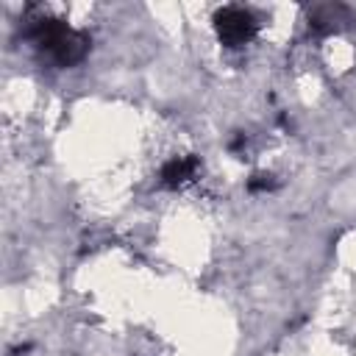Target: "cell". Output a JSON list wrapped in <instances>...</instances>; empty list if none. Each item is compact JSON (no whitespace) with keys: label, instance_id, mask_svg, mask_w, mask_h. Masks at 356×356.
<instances>
[{"label":"cell","instance_id":"2","mask_svg":"<svg viewBox=\"0 0 356 356\" xmlns=\"http://www.w3.org/2000/svg\"><path fill=\"white\" fill-rule=\"evenodd\" d=\"M214 25H217L220 39L225 44H231V47L248 44L256 36V19H253V14L245 11V8H239V6H225L222 11H217Z\"/></svg>","mask_w":356,"mask_h":356},{"label":"cell","instance_id":"3","mask_svg":"<svg viewBox=\"0 0 356 356\" xmlns=\"http://www.w3.org/2000/svg\"><path fill=\"white\" fill-rule=\"evenodd\" d=\"M197 172V161L195 159H186V156H178V159H170L161 170V184L164 186H181L186 181H192Z\"/></svg>","mask_w":356,"mask_h":356},{"label":"cell","instance_id":"4","mask_svg":"<svg viewBox=\"0 0 356 356\" xmlns=\"http://www.w3.org/2000/svg\"><path fill=\"white\" fill-rule=\"evenodd\" d=\"M270 186H273L270 175H256V178L250 181V189H270Z\"/></svg>","mask_w":356,"mask_h":356},{"label":"cell","instance_id":"1","mask_svg":"<svg viewBox=\"0 0 356 356\" xmlns=\"http://www.w3.org/2000/svg\"><path fill=\"white\" fill-rule=\"evenodd\" d=\"M31 36H33V42H36L42 50H47V53L53 56V61L61 64V67L81 61L83 53H86V44H89L86 36L75 33L72 28H67V25L58 22V19H36Z\"/></svg>","mask_w":356,"mask_h":356}]
</instances>
